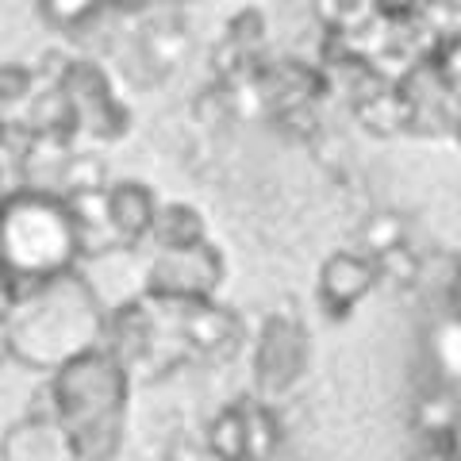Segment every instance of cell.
<instances>
[{
  "label": "cell",
  "instance_id": "6da1fadb",
  "mask_svg": "<svg viewBox=\"0 0 461 461\" xmlns=\"http://www.w3.org/2000/svg\"><path fill=\"white\" fill-rule=\"evenodd\" d=\"M212 450L223 461H242L247 457V415L227 411L212 430Z\"/></svg>",
  "mask_w": 461,
  "mask_h": 461
}]
</instances>
